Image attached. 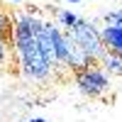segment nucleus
I'll list each match as a JSON object with an SVG mask.
<instances>
[{
    "label": "nucleus",
    "mask_w": 122,
    "mask_h": 122,
    "mask_svg": "<svg viewBox=\"0 0 122 122\" xmlns=\"http://www.w3.org/2000/svg\"><path fill=\"white\" fill-rule=\"evenodd\" d=\"M15 56H17L20 73H22L27 81H32V83H44V81H49L54 76L51 64L46 61V56L42 54V49L37 46V42H32L25 49H17Z\"/></svg>",
    "instance_id": "obj_1"
},
{
    "label": "nucleus",
    "mask_w": 122,
    "mask_h": 122,
    "mask_svg": "<svg viewBox=\"0 0 122 122\" xmlns=\"http://www.w3.org/2000/svg\"><path fill=\"white\" fill-rule=\"evenodd\" d=\"M66 34L71 37V42H76L95 64L100 61V56L105 54V44H103V39H100V29L95 27V22H90V20L81 17V22L76 27L66 29Z\"/></svg>",
    "instance_id": "obj_2"
},
{
    "label": "nucleus",
    "mask_w": 122,
    "mask_h": 122,
    "mask_svg": "<svg viewBox=\"0 0 122 122\" xmlns=\"http://www.w3.org/2000/svg\"><path fill=\"white\" fill-rule=\"evenodd\" d=\"M73 81H76V86L81 88V93L88 95V98H103L110 90V76L98 64L78 71V73L73 76Z\"/></svg>",
    "instance_id": "obj_3"
},
{
    "label": "nucleus",
    "mask_w": 122,
    "mask_h": 122,
    "mask_svg": "<svg viewBox=\"0 0 122 122\" xmlns=\"http://www.w3.org/2000/svg\"><path fill=\"white\" fill-rule=\"evenodd\" d=\"M100 39H103L105 49L122 56V27H110V25L100 27Z\"/></svg>",
    "instance_id": "obj_4"
},
{
    "label": "nucleus",
    "mask_w": 122,
    "mask_h": 122,
    "mask_svg": "<svg viewBox=\"0 0 122 122\" xmlns=\"http://www.w3.org/2000/svg\"><path fill=\"white\" fill-rule=\"evenodd\" d=\"M98 66L103 68L107 76H112V78H122V56L115 54V51H110V49H105V54L100 56Z\"/></svg>",
    "instance_id": "obj_5"
},
{
    "label": "nucleus",
    "mask_w": 122,
    "mask_h": 122,
    "mask_svg": "<svg viewBox=\"0 0 122 122\" xmlns=\"http://www.w3.org/2000/svg\"><path fill=\"white\" fill-rule=\"evenodd\" d=\"M0 39L12 44V17L5 12V7H0Z\"/></svg>",
    "instance_id": "obj_6"
},
{
    "label": "nucleus",
    "mask_w": 122,
    "mask_h": 122,
    "mask_svg": "<svg viewBox=\"0 0 122 122\" xmlns=\"http://www.w3.org/2000/svg\"><path fill=\"white\" fill-rule=\"evenodd\" d=\"M56 20H59V25L66 27V29L76 27V25L81 22V17H78L76 12H71V10H59V12H56Z\"/></svg>",
    "instance_id": "obj_7"
},
{
    "label": "nucleus",
    "mask_w": 122,
    "mask_h": 122,
    "mask_svg": "<svg viewBox=\"0 0 122 122\" xmlns=\"http://www.w3.org/2000/svg\"><path fill=\"white\" fill-rule=\"evenodd\" d=\"M10 59H12V44L0 39V68H5L10 64Z\"/></svg>",
    "instance_id": "obj_8"
},
{
    "label": "nucleus",
    "mask_w": 122,
    "mask_h": 122,
    "mask_svg": "<svg viewBox=\"0 0 122 122\" xmlns=\"http://www.w3.org/2000/svg\"><path fill=\"white\" fill-rule=\"evenodd\" d=\"M105 25H110V27H122V7L105 15Z\"/></svg>",
    "instance_id": "obj_9"
},
{
    "label": "nucleus",
    "mask_w": 122,
    "mask_h": 122,
    "mask_svg": "<svg viewBox=\"0 0 122 122\" xmlns=\"http://www.w3.org/2000/svg\"><path fill=\"white\" fill-rule=\"evenodd\" d=\"M27 122H46L44 117H32V120H27Z\"/></svg>",
    "instance_id": "obj_10"
},
{
    "label": "nucleus",
    "mask_w": 122,
    "mask_h": 122,
    "mask_svg": "<svg viewBox=\"0 0 122 122\" xmlns=\"http://www.w3.org/2000/svg\"><path fill=\"white\" fill-rule=\"evenodd\" d=\"M66 3H73V5H76V3H81V0H66Z\"/></svg>",
    "instance_id": "obj_11"
},
{
    "label": "nucleus",
    "mask_w": 122,
    "mask_h": 122,
    "mask_svg": "<svg viewBox=\"0 0 122 122\" xmlns=\"http://www.w3.org/2000/svg\"><path fill=\"white\" fill-rule=\"evenodd\" d=\"M10 3H20V0H10Z\"/></svg>",
    "instance_id": "obj_12"
}]
</instances>
